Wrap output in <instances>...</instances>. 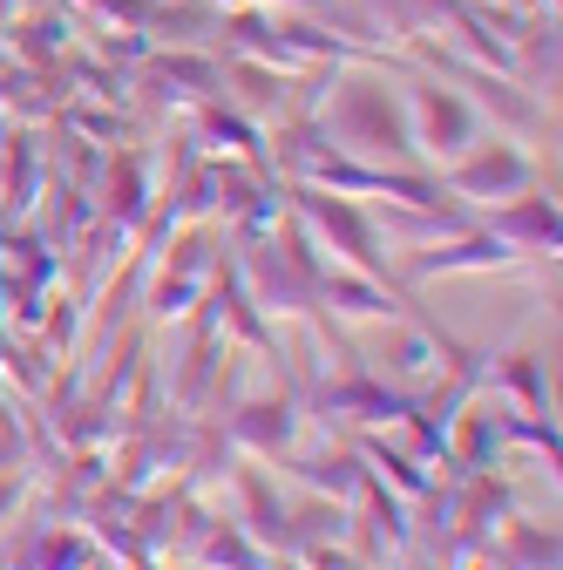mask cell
I'll list each match as a JSON object with an SVG mask.
<instances>
[{"label": "cell", "instance_id": "1", "mask_svg": "<svg viewBox=\"0 0 563 570\" xmlns=\"http://www.w3.org/2000/svg\"><path fill=\"white\" fill-rule=\"evenodd\" d=\"M319 136L339 142L346 157H367V164H414V129H407V102L387 96V82L374 76H346L333 82V102L319 109Z\"/></svg>", "mask_w": 563, "mask_h": 570}, {"label": "cell", "instance_id": "2", "mask_svg": "<svg viewBox=\"0 0 563 570\" xmlns=\"http://www.w3.org/2000/svg\"><path fill=\"white\" fill-rule=\"evenodd\" d=\"M293 204H299V225L313 232V238H326L354 272H367V278H394V265H387V238H381V225L367 218L360 204H346V197H333V190H313V184H293Z\"/></svg>", "mask_w": 563, "mask_h": 570}, {"label": "cell", "instance_id": "3", "mask_svg": "<svg viewBox=\"0 0 563 570\" xmlns=\"http://www.w3.org/2000/svg\"><path fill=\"white\" fill-rule=\"evenodd\" d=\"M407 129H414V150H428L435 164H455L462 150L482 142V109L462 96V89H442V82H407Z\"/></svg>", "mask_w": 563, "mask_h": 570}, {"label": "cell", "instance_id": "4", "mask_svg": "<svg viewBox=\"0 0 563 570\" xmlns=\"http://www.w3.org/2000/svg\"><path fill=\"white\" fill-rule=\"evenodd\" d=\"M448 197H468V204H510L523 190H536V164L516 150V142H482V150H462L448 164Z\"/></svg>", "mask_w": 563, "mask_h": 570}, {"label": "cell", "instance_id": "5", "mask_svg": "<svg viewBox=\"0 0 563 570\" xmlns=\"http://www.w3.org/2000/svg\"><path fill=\"white\" fill-rule=\"evenodd\" d=\"M523 265L503 238L488 232H448V245L435 238V252H407L401 258V278H435V272H510Z\"/></svg>", "mask_w": 563, "mask_h": 570}, {"label": "cell", "instance_id": "6", "mask_svg": "<svg viewBox=\"0 0 563 570\" xmlns=\"http://www.w3.org/2000/svg\"><path fill=\"white\" fill-rule=\"evenodd\" d=\"M488 238H503L516 258H556V204L543 197V190H523V197H510L503 210H488Z\"/></svg>", "mask_w": 563, "mask_h": 570}, {"label": "cell", "instance_id": "7", "mask_svg": "<svg viewBox=\"0 0 563 570\" xmlns=\"http://www.w3.org/2000/svg\"><path fill=\"white\" fill-rule=\"evenodd\" d=\"M204 278H210V238H204V232H190V238L177 245V265L150 285V313H157V320L184 313V306L204 293Z\"/></svg>", "mask_w": 563, "mask_h": 570}, {"label": "cell", "instance_id": "8", "mask_svg": "<svg viewBox=\"0 0 563 570\" xmlns=\"http://www.w3.org/2000/svg\"><path fill=\"white\" fill-rule=\"evenodd\" d=\"M14 570H96V543L61 530V523H28V537L14 550Z\"/></svg>", "mask_w": 563, "mask_h": 570}, {"label": "cell", "instance_id": "9", "mask_svg": "<svg viewBox=\"0 0 563 570\" xmlns=\"http://www.w3.org/2000/svg\"><path fill=\"white\" fill-rule=\"evenodd\" d=\"M293 435H299V414H293V401H286V394H271V401H245V407L231 414V442H245V449H258V455L293 449Z\"/></svg>", "mask_w": 563, "mask_h": 570}, {"label": "cell", "instance_id": "10", "mask_svg": "<svg viewBox=\"0 0 563 570\" xmlns=\"http://www.w3.org/2000/svg\"><path fill=\"white\" fill-rule=\"evenodd\" d=\"M0 190H8V218H28L41 197V142L34 136H0Z\"/></svg>", "mask_w": 563, "mask_h": 570}, {"label": "cell", "instance_id": "11", "mask_svg": "<svg viewBox=\"0 0 563 570\" xmlns=\"http://www.w3.org/2000/svg\"><path fill=\"white\" fill-rule=\"evenodd\" d=\"M319 299H333V313H346V320H394L407 299H394V293H381V285H367V272H319Z\"/></svg>", "mask_w": 563, "mask_h": 570}, {"label": "cell", "instance_id": "12", "mask_svg": "<svg viewBox=\"0 0 563 570\" xmlns=\"http://www.w3.org/2000/svg\"><path fill=\"white\" fill-rule=\"evenodd\" d=\"M218 76H225V82H238V102H245L251 116H286V109H293L286 76H278V68H265V61H251V55L218 61Z\"/></svg>", "mask_w": 563, "mask_h": 570}, {"label": "cell", "instance_id": "13", "mask_svg": "<svg viewBox=\"0 0 563 570\" xmlns=\"http://www.w3.org/2000/svg\"><path fill=\"white\" fill-rule=\"evenodd\" d=\"M381 361H387V374H394V381H407V387H414L421 374H435V367H442V340H428V333H394Z\"/></svg>", "mask_w": 563, "mask_h": 570}, {"label": "cell", "instance_id": "14", "mask_svg": "<svg viewBox=\"0 0 563 570\" xmlns=\"http://www.w3.org/2000/svg\"><path fill=\"white\" fill-rule=\"evenodd\" d=\"M299 475H306L313 489H333L339 503H346V495L360 489V475H367V469H360V455H354V449H319V455H306V462H299Z\"/></svg>", "mask_w": 563, "mask_h": 570}, {"label": "cell", "instance_id": "15", "mask_svg": "<svg viewBox=\"0 0 563 570\" xmlns=\"http://www.w3.org/2000/svg\"><path fill=\"white\" fill-rule=\"evenodd\" d=\"M197 136H204V142H218V150H238V157L258 164V136H251V122H245V116H225L218 102H197Z\"/></svg>", "mask_w": 563, "mask_h": 570}, {"label": "cell", "instance_id": "16", "mask_svg": "<svg viewBox=\"0 0 563 570\" xmlns=\"http://www.w3.org/2000/svg\"><path fill=\"white\" fill-rule=\"evenodd\" d=\"M488 442H503L496 414H488V407H468L462 428H455V462H462V469H482V462H488Z\"/></svg>", "mask_w": 563, "mask_h": 570}, {"label": "cell", "instance_id": "17", "mask_svg": "<svg viewBox=\"0 0 563 570\" xmlns=\"http://www.w3.org/2000/svg\"><path fill=\"white\" fill-rule=\"evenodd\" d=\"M68 122L89 129V136H129V122H122V116H96V109H68Z\"/></svg>", "mask_w": 563, "mask_h": 570}, {"label": "cell", "instance_id": "18", "mask_svg": "<svg viewBox=\"0 0 563 570\" xmlns=\"http://www.w3.org/2000/svg\"><path fill=\"white\" fill-rule=\"evenodd\" d=\"M0 68H8V48H0Z\"/></svg>", "mask_w": 563, "mask_h": 570}, {"label": "cell", "instance_id": "19", "mask_svg": "<svg viewBox=\"0 0 563 570\" xmlns=\"http://www.w3.org/2000/svg\"><path fill=\"white\" fill-rule=\"evenodd\" d=\"M0 136H8V122H0Z\"/></svg>", "mask_w": 563, "mask_h": 570}]
</instances>
